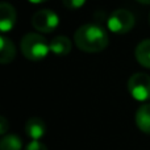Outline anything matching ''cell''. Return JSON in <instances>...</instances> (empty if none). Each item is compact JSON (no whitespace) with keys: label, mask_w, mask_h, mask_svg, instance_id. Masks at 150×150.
I'll return each instance as SVG.
<instances>
[{"label":"cell","mask_w":150,"mask_h":150,"mask_svg":"<svg viewBox=\"0 0 150 150\" xmlns=\"http://www.w3.org/2000/svg\"><path fill=\"white\" fill-rule=\"evenodd\" d=\"M23 142L16 134H7L0 141V150H21Z\"/></svg>","instance_id":"obj_12"},{"label":"cell","mask_w":150,"mask_h":150,"mask_svg":"<svg viewBox=\"0 0 150 150\" xmlns=\"http://www.w3.org/2000/svg\"><path fill=\"white\" fill-rule=\"evenodd\" d=\"M7 130H8V121L4 116H1L0 117V133L4 136L7 133Z\"/></svg>","instance_id":"obj_15"},{"label":"cell","mask_w":150,"mask_h":150,"mask_svg":"<svg viewBox=\"0 0 150 150\" xmlns=\"http://www.w3.org/2000/svg\"><path fill=\"white\" fill-rule=\"evenodd\" d=\"M16 23V11L8 3L0 4V29L3 33L11 30Z\"/></svg>","instance_id":"obj_6"},{"label":"cell","mask_w":150,"mask_h":150,"mask_svg":"<svg viewBox=\"0 0 150 150\" xmlns=\"http://www.w3.org/2000/svg\"><path fill=\"white\" fill-rule=\"evenodd\" d=\"M21 52L24 57L30 61L44 59L50 52L49 44L42 34L38 33H28L21 40Z\"/></svg>","instance_id":"obj_2"},{"label":"cell","mask_w":150,"mask_h":150,"mask_svg":"<svg viewBox=\"0 0 150 150\" xmlns=\"http://www.w3.org/2000/svg\"><path fill=\"white\" fill-rule=\"evenodd\" d=\"M59 18L57 13L50 9H41L36 12L32 17V25L41 33H50L58 26Z\"/></svg>","instance_id":"obj_5"},{"label":"cell","mask_w":150,"mask_h":150,"mask_svg":"<svg viewBox=\"0 0 150 150\" xmlns=\"http://www.w3.org/2000/svg\"><path fill=\"white\" fill-rule=\"evenodd\" d=\"M136 59L144 67L150 69V40H144L136 47Z\"/></svg>","instance_id":"obj_11"},{"label":"cell","mask_w":150,"mask_h":150,"mask_svg":"<svg viewBox=\"0 0 150 150\" xmlns=\"http://www.w3.org/2000/svg\"><path fill=\"white\" fill-rule=\"evenodd\" d=\"M49 47L53 54L58 55V57H62V55H67L71 52L73 44H71V41L66 36H57L50 41Z\"/></svg>","instance_id":"obj_8"},{"label":"cell","mask_w":150,"mask_h":150,"mask_svg":"<svg viewBox=\"0 0 150 150\" xmlns=\"http://www.w3.org/2000/svg\"><path fill=\"white\" fill-rule=\"evenodd\" d=\"M25 150H47L46 145L41 144L40 141H32L28 146H26Z\"/></svg>","instance_id":"obj_14"},{"label":"cell","mask_w":150,"mask_h":150,"mask_svg":"<svg viewBox=\"0 0 150 150\" xmlns=\"http://www.w3.org/2000/svg\"><path fill=\"white\" fill-rule=\"evenodd\" d=\"M136 124L144 133L150 134V104H144L136 112Z\"/></svg>","instance_id":"obj_10"},{"label":"cell","mask_w":150,"mask_h":150,"mask_svg":"<svg viewBox=\"0 0 150 150\" xmlns=\"http://www.w3.org/2000/svg\"><path fill=\"white\" fill-rule=\"evenodd\" d=\"M62 3L67 9H78L84 5L86 0H62Z\"/></svg>","instance_id":"obj_13"},{"label":"cell","mask_w":150,"mask_h":150,"mask_svg":"<svg viewBox=\"0 0 150 150\" xmlns=\"http://www.w3.org/2000/svg\"><path fill=\"white\" fill-rule=\"evenodd\" d=\"M128 91L130 96L137 101L150 100V76L148 74H133L128 80Z\"/></svg>","instance_id":"obj_3"},{"label":"cell","mask_w":150,"mask_h":150,"mask_svg":"<svg viewBox=\"0 0 150 150\" xmlns=\"http://www.w3.org/2000/svg\"><path fill=\"white\" fill-rule=\"evenodd\" d=\"M16 57V47L13 45L12 40L8 37L1 36L0 37V63L7 65L12 62Z\"/></svg>","instance_id":"obj_9"},{"label":"cell","mask_w":150,"mask_h":150,"mask_svg":"<svg viewBox=\"0 0 150 150\" xmlns=\"http://www.w3.org/2000/svg\"><path fill=\"white\" fill-rule=\"evenodd\" d=\"M149 24H150V13H149Z\"/></svg>","instance_id":"obj_18"},{"label":"cell","mask_w":150,"mask_h":150,"mask_svg":"<svg viewBox=\"0 0 150 150\" xmlns=\"http://www.w3.org/2000/svg\"><path fill=\"white\" fill-rule=\"evenodd\" d=\"M78 49L86 53H99L108 46V34L96 24H84L74 34Z\"/></svg>","instance_id":"obj_1"},{"label":"cell","mask_w":150,"mask_h":150,"mask_svg":"<svg viewBox=\"0 0 150 150\" xmlns=\"http://www.w3.org/2000/svg\"><path fill=\"white\" fill-rule=\"evenodd\" d=\"M30 3H34V4H38V3H42V1H46V0H29Z\"/></svg>","instance_id":"obj_17"},{"label":"cell","mask_w":150,"mask_h":150,"mask_svg":"<svg viewBox=\"0 0 150 150\" xmlns=\"http://www.w3.org/2000/svg\"><path fill=\"white\" fill-rule=\"evenodd\" d=\"M108 29L116 34H125L134 25V16L128 9H116L107 21Z\"/></svg>","instance_id":"obj_4"},{"label":"cell","mask_w":150,"mask_h":150,"mask_svg":"<svg viewBox=\"0 0 150 150\" xmlns=\"http://www.w3.org/2000/svg\"><path fill=\"white\" fill-rule=\"evenodd\" d=\"M46 132V125L40 117H30L25 124V133L33 141H38Z\"/></svg>","instance_id":"obj_7"},{"label":"cell","mask_w":150,"mask_h":150,"mask_svg":"<svg viewBox=\"0 0 150 150\" xmlns=\"http://www.w3.org/2000/svg\"><path fill=\"white\" fill-rule=\"evenodd\" d=\"M137 1L141 4H150V0H137Z\"/></svg>","instance_id":"obj_16"}]
</instances>
